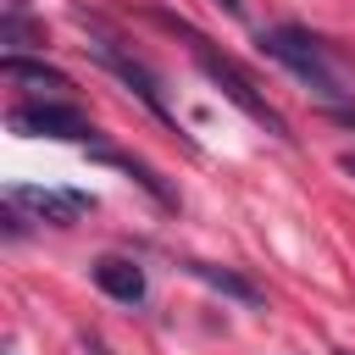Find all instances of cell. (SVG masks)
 <instances>
[{"instance_id": "1", "label": "cell", "mask_w": 355, "mask_h": 355, "mask_svg": "<svg viewBox=\"0 0 355 355\" xmlns=\"http://www.w3.org/2000/svg\"><path fill=\"white\" fill-rule=\"evenodd\" d=\"M255 44H261V55H272L277 67H288L305 89H316L327 105H338L344 100V83H338V72L327 67V44L316 39V33H305V28H261L255 33Z\"/></svg>"}, {"instance_id": "2", "label": "cell", "mask_w": 355, "mask_h": 355, "mask_svg": "<svg viewBox=\"0 0 355 355\" xmlns=\"http://www.w3.org/2000/svg\"><path fill=\"white\" fill-rule=\"evenodd\" d=\"M194 61H200V72H205V78H211V83H216V89H222V94H227L250 122H261L272 139H294V133H288V116H283V111L255 89V78H250L233 55H222V50H216V44H205V39H194Z\"/></svg>"}, {"instance_id": "3", "label": "cell", "mask_w": 355, "mask_h": 355, "mask_svg": "<svg viewBox=\"0 0 355 355\" xmlns=\"http://www.w3.org/2000/svg\"><path fill=\"white\" fill-rule=\"evenodd\" d=\"M17 133H28V139H67V144H89L94 139V128H89V116L78 111V105H61V100H33V105H11V116H6Z\"/></svg>"}, {"instance_id": "4", "label": "cell", "mask_w": 355, "mask_h": 355, "mask_svg": "<svg viewBox=\"0 0 355 355\" xmlns=\"http://www.w3.org/2000/svg\"><path fill=\"white\" fill-rule=\"evenodd\" d=\"M94 33H100V28H94ZM89 55H94L100 67H111V72H116V78H122V83H128V89H133V94H139V100H144V105H150L161 122H172V111H166V100H161V78H155V72H150L139 55L116 50V39H111V33L89 39Z\"/></svg>"}, {"instance_id": "5", "label": "cell", "mask_w": 355, "mask_h": 355, "mask_svg": "<svg viewBox=\"0 0 355 355\" xmlns=\"http://www.w3.org/2000/svg\"><path fill=\"white\" fill-rule=\"evenodd\" d=\"M11 200L17 205H28L39 222H50V227H72L83 211H89V200L83 194H61V189H28V183H17L11 189Z\"/></svg>"}, {"instance_id": "6", "label": "cell", "mask_w": 355, "mask_h": 355, "mask_svg": "<svg viewBox=\"0 0 355 355\" xmlns=\"http://www.w3.org/2000/svg\"><path fill=\"white\" fill-rule=\"evenodd\" d=\"M94 288L111 294V300H122V305H139L144 300V272L133 261H122V255H100L94 261Z\"/></svg>"}, {"instance_id": "7", "label": "cell", "mask_w": 355, "mask_h": 355, "mask_svg": "<svg viewBox=\"0 0 355 355\" xmlns=\"http://www.w3.org/2000/svg\"><path fill=\"white\" fill-rule=\"evenodd\" d=\"M183 272H189V277H200L205 288H216V294L239 300V305H261V288H255L250 277H239L233 266H216V261H183Z\"/></svg>"}, {"instance_id": "8", "label": "cell", "mask_w": 355, "mask_h": 355, "mask_svg": "<svg viewBox=\"0 0 355 355\" xmlns=\"http://www.w3.org/2000/svg\"><path fill=\"white\" fill-rule=\"evenodd\" d=\"M0 72H6L11 83H28V89H72V78H67L61 67H44V61H22L17 50H6V55H0Z\"/></svg>"}, {"instance_id": "9", "label": "cell", "mask_w": 355, "mask_h": 355, "mask_svg": "<svg viewBox=\"0 0 355 355\" xmlns=\"http://www.w3.org/2000/svg\"><path fill=\"white\" fill-rule=\"evenodd\" d=\"M0 44H11V50L33 44V50H44V22H28L22 0H11V6H6V17H0Z\"/></svg>"}, {"instance_id": "10", "label": "cell", "mask_w": 355, "mask_h": 355, "mask_svg": "<svg viewBox=\"0 0 355 355\" xmlns=\"http://www.w3.org/2000/svg\"><path fill=\"white\" fill-rule=\"evenodd\" d=\"M94 161H105V166H122V172H128V178H139V183H144V189H150L161 205H178V194H172V189H166V183H161V178H155V172H150L139 155H122V150H94Z\"/></svg>"}, {"instance_id": "11", "label": "cell", "mask_w": 355, "mask_h": 355, "mask_svg": "<svg viewBox=\"0 0 355 355\" xmlns=\"http://www.w3.org/2000/svg\"><path fill=\"white\" fill-rule=\"evenodd\" d=\"M0 222H6V239H22V233H28V222L17 216V200H11L6 211H0Z\"/></svg>"}, {"instance_id": "12", "label": "cell", "mask_w": 355, "mask_h": 355, "mask_svg": "<svg viewBox=\"0 0 355 355\" xmlns=\"http://www.w3.org/2000/svg\"><path fill=\"white\" fill-rule=\"evenodd\" d=\"M211 6H222L227 17H244V0H211Z\"/></svg>"}, {"instance_id": "13", "label": "cell", "mask_w": 355, "mask_h": 355, "mask_svg": "<svg viewBox=\"0 0 355 355\" xmlns=\"http://www.w3.org/2000/svg\"><path fill=\"white\" fill-rule=\"evenodd\" d=\"M338 166H344V172L355 178V150H344V161H338Z\"/></svg>"}, {"instance_id": "14", "label": "cell", "mask_w": 355, "mask_h": 355, "mask_svg": "<svg viewBox=\"0 0 355 355\" xmlns=\"http://www.w3.org/2000/svg\"><path fill=\"white\" fill-rule=\"evenodd\" d=\"M333 355H355V349H333Z\"/></svg>"}]
</instances>
